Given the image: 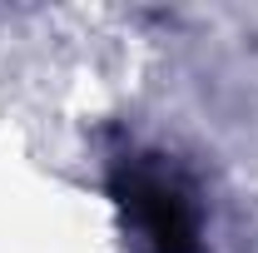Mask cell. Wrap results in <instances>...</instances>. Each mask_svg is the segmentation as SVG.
Returning a JSON list of instances; mask_svg holds the SVG:
<instances>
[{
    "label": "cell",
    "instance_id": "cell-1",
    "mask_svg": "<svg viewBox=\"0 0 258 253\" xmlns=\"http://www.w3.org/2000/svg\"><path fill=\"white\" fill-rule=\"evenodd\" d=\"M114 199L154 253H199V219L189 194L154 164H124L114 174Z\"/></svg>",
    "mask_w": 258,
    "mask_h": 253
}]
</instances>
